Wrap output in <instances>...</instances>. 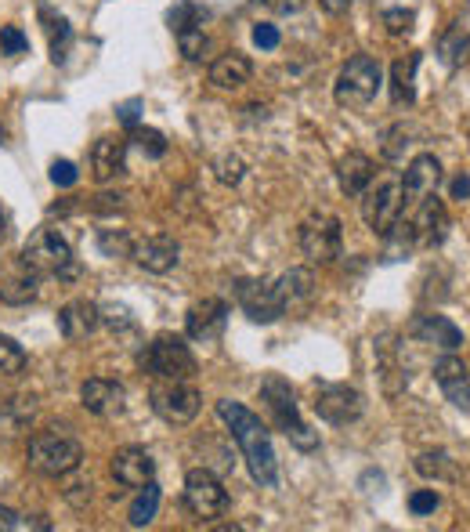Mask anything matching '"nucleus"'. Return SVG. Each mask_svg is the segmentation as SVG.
<instances>
[{"label": "nucleus", "mask_w": 470, "mask_h": 532, "mask_svg": "<svg viewBox=\"0 0 470 532\" xmlns=\"http://www.w3.org/2000/svg\"><path fill=\"white\" fill-rule=\"evenodd\" d=\"M217 417L225 420L228 431H232L235 446L243 453L254 482L264 485V489H272L279 482V460H275L272 431L264 428V420L257 417L254 409H246L243 402H232V399L217 402Z\"/></svg>", "instance_id": "1"}, {"label": "nucleus", "mask_w": 470, "mask_h": 532, "mask_svg": "<svg viewBox=\"0 0 470 532\" xmlns=\"http://www.w3.org/2000/svg\"><path fill=\"white\" fill-rule=\"evenodd\" d=\"M261 399H264V406H268V417H272V424L282 431V435L290 438V442L301 449V453L319 449V431H311L308 424H304L301 406H297V395H293L290 380H282L279 373L264 377Z\"/></svg>", "instance_id": "2"}, {"label": "nucleus", "mask_w": 470, "mask_h": 532, "mask_svg": "<svg viewBox=\"0 0 470 532\" xmlns=\"http://www.w3.org/2000/svg\"><path fill=\"white\" fill-rule=\"evenodd\" d=\"M22 265L33 276H58V279H76L80 265H76L73 247L58 228H37L22 247Z\"/></svg>", "instance_id": "3"}, {"label": "nucleus", "mask_w": 470, "mask_h": 532, "mask_svg": "<svg viewBox=\"0 0 470 532\" xmlns=\"http://www.w3.org/2000/svg\"><path fill=\"white\" fill-rule=\"evenodd\" d=\"M380 87H384V66L373 55H351L340 69L333 95L344 109H366L380 95Z\"/></svg>", "instance_id": "4"}, {"label": "nucleus", "mask_w": 470, "mask_h": 532, "mask_svg": "<svg viewBox=\"0 0 470 532\" xmlns=\"http://www.w3.org/2000/svg\"><path fill=\"white\" fill-rule=\"evenodd\" d=\"M84 464V446L69 435H33L29 438V467L47 478H66Z\"/></svg>", "instance_id": "5"}, {"label": "nucleus", "mask_w": 470, "mask_h": 532, "mask_svg": "<svg viewBox=\"0 0 470 532\" xmlns=\"http://www.w3.org/2000/svg\"><path fill=\"white\" fill-rule=\"evenodd\" d=\"M141 366L160 380H192L196 377V355H192L185 337H174V333H160V337L141 352Z\"/></svg>", "instance_id": "6"}, {"label": "nucleus", "mask_w": 470, "mask_h": 532, "mask_svg": "<svg viewBox=\"0 0 470 532\" xmlns=\"http://www.w3.org/2000/svg\"><path fill=\"white\" fill-rule=\"evenodd\" d=\"M402 210H405L402 178H384L362 192V221L373 228L376 236L384 239L391 236L402 225Z\"/></svg>", "instance_id": "7"}, {"label": "nucleus", "mask_w": 470, "mask_h": 532, "mask_svg": "<svg viewBox=\"0 0 470 532\" xmlns=\"http://www.w3.org/2000/svg\"><path fill=\"white\" fill-rule=\"evenodd\" d=\"M149 399H152V409H156V417H163L174 428L192 424L199 406H203V395L188 380H163V384H156L149 391Z\"/></svg>", "instance_id": "8"}, {"label": "nucleus", "mask_w": 470, "mask_h": 532, "mask_svg": "<svg viewBox=\"0 0 470 532\" xmlns=\"http://www.w3.org/2000/svg\"><path fill=\"white\" fill-rule=\"evenodd\" d=\"M340 243H344V232H340V221L326 210L319 214H308L301 225V250L311 265H333L340 257Z\"/></svg>", "instance_id": "9"}, {"label": "nucleus", "mask_w": 470, "mask_h": 532, "mask_svg": "<svg viewBox=\"0 0 470 532\" xmlns=\"http://www.w3.org/2000/svg\"><path fill=\"white\" fill-rule=\"evenodd\" d=\"M232 294L250 323H275L286 315V304H282L275 283H268V279H235Z\"/></svg>", "instance_id": "10"}, {"label": "nucleus", "mask_w": 470, "mask_h": 532, "mask_svg": "<svg viewBox=\"0 0 470 532\" xmlns=\"http://www.w3.org/2000/svg\"><path fill=\"white\" fill-rule=\"evenodd\" d=\"M311 406H315L319 420H326V424H333V428L355 424V420L366 413V399H362V391L348 388V384H319Z\"/></svg>", "instance_id": "11"}, {"label": "nucleus", "mask_w": 470, "mask_h": 532, "mask_svg": "<svg viewBox=\"0 0 470 532\" xmlns=\"http://www.w3.org/2000/svg\"><path fill=\"white\" fill-rule=\"evenodd\" d=\"M185 507L196 518H217L228 507V489L210 475L207 467H196L185 475Z\"/></svg>", "instance_id": "12"}, {"label": "nucleus", "mask_w": 470, "mask_h": 532, "mask_svg": "<svg viewBox=\"0 0 470 532\" xmlns=\"http://www.w3.org/2000/svg\"><path fill=\"white\" fill-rule=\"evenodd\" d=\"M438 185H442V163H438V156H434V152H420V156H413L409 167H405V174H402L405 203H413L416 207L420 200L434 196Z\"/></svg>", "instance_id": "13"}, {"label": "nucleus", "mask_w": 470, "mask_h": 532, "mask_svg": "<svg viewBox=\"0 0 470 532\" xmlns=\"http://www.w3.org/2000/svg\"><path fill=\"white\" fill-rule=\"evenodd\" d=\"M131 257L138 261L145 272H152V276H167V272H174L181 261V247L178 239L167 236V232H156V236H145L134 243Z\"/></svg>", "instance_id": "14"}, {"label": "nucleus", "mask_w": 470, "mask_h": 532, "mask_svg": "<svg viewBox=\"0 0 470 532\" xmlns=\"http://www.w3.org/2000/svg\"><path fill=\"white\" fill-rule=\"evenodd\" d=\"M228 326V304L221 297H203L185 315V333L192 341H217Z\"/></svg>", "instance_id": "15"}, {"label": "nucleus", "mask_w": 470, "mask_h": 532, "mask_svg": "<svg viewBox=\"0 0 470 532\" xmlns=\"http://www.w3.org/2000/svg\"><path fill=\"white\" fill-rule=\"evenodd\" d=\"M413 236L420 247H442L445 236H449V210L438 196H427V200L416 203V214L409 221Z\"/></svg>", "instance_id": "16"}, {"label": "nucleus", "mask_w": 470, "mask_h": 532, "mask_svg": "<svg viewBox=\"0 0 470 532\" xmlns=\"http://www.w3.org/2000/svg\"><path fill=\"white\" fill-rule=\"evenodd\" d=\"M409 337L420 344H431V348H442V352H456L463 344V330L445 315H416L413 323L405 326Z\"/></svg>", "instance_id": "17"}, {"label": "nucleus", "mask_w": 470, "mask_h": 532, "mask_svg": "<svg viewBox=\"0 0 470 532\" xmlns=\"http://www.w3.org/2000/svg\"><path fill=\"white\" fill-rule=\"evenodd\" d=\"M123 399H127L123 384L105 377L84 380V388H80V402H84V409L94 413V417H116V413H123Z\"/></svg>", "instance_id": "18"}, {"label": "nucleus", "mask_w": 470, "mask_h": 532, "mask_svg": "<svg viewBox=\"0 0 470 532\" xmlns=\"http://www.w3.org/2000/svg\"><path fill=\"white\" fill-rule=\"evenodd\" d=\"M156 475V460L149 456V449L127 446L113 456V478L127 489H141L145 482H152Z\"/></svg>", "instance_id": "19"}, {"label": "nucleus", "mask_w": 470, "mask_h": 532, "mask_svg": "<svg viewBox=\"0 0 470 532\" xmlns=\"http://www.w3.org/2000/svg\"><path fill=\"white\" fill-rule=\"evenodd\" d=\"M98 326H102L98 304L87 301V297H76V301H69L66 308L58 312V330H62L66 341H84V337H91Z\"/></svg>", "instance_id": "20"}, {"label": "nucleus", "mask_w": 470, "mask_h": 532, "mask_svg": "<svg viewBox=\"0 0 470 532\" xmlns=\"http://www.w3.org/2000/svg\"><path fill=\"white\" fill-rule=\"evenodd\" d=\"M434 380L442 384V391L449 395L452 406L467 409L470 406V373H467V362L460 355H442V359L434 362Z\"/></svg>", "instance_id": "21"}, {"label": "nucleus", "mask_w": 470, "mask_h": 532, "mask_svg": "<svg viewBox=\"0 0 470 532\" xmlns=\"http://www.w3.org/2000/svg\"><path fill=\"white\" fill-rule=\"evenodd\" d=\"M127 171V142L123 138H98L91 145V178L98 185L120 178Z\"/></svg>", "instance_id": "22"}, {"label": "nucleus", "mask_w": 470, "mask_h": 532, "mask_svg": "<svg viewBox=\"0 0 470 532\" xmlns=\"http://www.w3.org/2000/svg\"><path fill=\"white\" fill-rule=\"evenodd\" d=\"M250 76H254V62L243 51H228L210 62V84L221 91H239L243 84H250Z\"/></svg>", "instance_id": "23"}, {"label": "nucleus", "mask_w": 470, "mask_h": 532, "mask_svg": "<svg viewBox=\"0 0 470 532\" xmlns=\"http://www.w3.org/2000/svg\"><path fill=\"white\" fill-rule=\"evenodd\" d=\"M376 178V163L369 160L366 152H348L337 160V181L348 196H362Z\"/></svg>", "instance_id": "24"}, {"label": "nucleus", "mask_w": 470, "mask_h": 532, "mask_svg": "<svg viewBox=\"0 0 470 532\" xmlns=\"http://www.w3.org/2000/svg\"><path fill=\"white\" fill-rule=\"evenodd\" d=\"M416 69H420V55H402L391 66V98L395 105H413L416 102Z\"/></svg>", "instance_id": "25"}, {"label": "nucleus", "mask_w": 470, "mask_h": 532, "mask_svg": "<svg viewBox=\"0 0 470 532\" xmlns=\"http://www.w3.org/2000/svg\"><path fill=\"white\" fill-rule=\"evenodd\" d=\"M376 373H380L384 391L391 395V399H398V395L405 391V370H402V362H398L395 344H387V337L376 344Z\"/></svg>", "instance_id": "26"}, {"label": "nucleus", "mask_w": 470, "mask_h": 532, "mask_svg": "<svg viewBox=\"0 0 470 532\" xmlns=\"http://www.w3.org/2000/svg\"><path fill=\"white\" fill-rule=\"evenodd\" d=\"M275 290H279L282 304L293 308V304L311 301V294H315V276H311V268H290L286 276H279Z\"/></svg>", "instance_id": "27"}, {"label": "nucleus", "mask_w": 470, "mask_h": 532, "mask_svg": "<svg viewBox=\"0 0 470 532\" xmlns=\"http://www.w3.org/2000/svg\"><path fill=\"white\" fill-rule=\"evenodd\" d=\"M416 475L420 478H431V482H456L460 478V467L452 460L445 449H434V453H420L413 460Z\"/></svg>", "instance_id": "28"}, {"label": "nucleus", "mask_w": 470, "mask_h": 532, "mask_svg": "<svg viewBox=\"0 0 470 532\" xmlns=\"http://www.w3.org/2000/svg\"><path fill=\"white\" fill-rule=\"evenodd\" d=\"M160 504H163L160 485H156V482H145V485H141L138 500L131 504V514H127L131 529H145V525L156 522V514H160Z\"/></svg>", "instance_id": "29"}, {"label": "nucleus", "mask_w": 470, "mask_h": 532, "mask_svg": "<svg viewBox=\"0 0 470 532\" xmlns=\"http://www.w3.org/2000/svg\"><path fill=\"white\" fill-rule=\"evenodd\" d=\"M438 51H442L445 66H456V62H463V58L470 55V19L452 22L449 33L438 40Z\"/></svg>", "instance_id": "30"}, {"label": "nucleus", "mask_w": 470, "mask_h": 532, "mask_svg": "<svg viewBox=\"0 0 470 532\" xmlns=\"http://www.w3.org/2000/svg\"><path fill=\"white\" fill-rule=\"evenodd\" d=\"M40 15L47 19V37H51V62H66L69 55V44H73V26H69L62 15H51L47 4H40Z\"/></svg>", "instance_id": "31"}, {"label": "nucleus", "mask_w": 470, "mask_h": 532, "mask_svg": "<svg viewBox=\"0 0 470 532\" xmlns=\"http://www.w3.org/2000/svg\"><path fill=\"white\" fill-rule=\"evenodd\" d=\"M102 257H131L134 250V239L127 228H98V236H94Z\"/></svg>", "instance_id": "32"}, {"label": "nucleus", "mask_w": 470, "mask_h": 532, "mask_svg": "<svg viewBox=\"0 0 470 532\" xmlns=\"http://www.w3.org/2000/svg\"><path fill=\"white\" fill-rule=\"evenodd\" d=\"M174 37H178V48L188 62H203V58H207L210 40H207V33H203V26H185V29H178Z\"/></svg>", "instance_id": "33"}, {"label": "nucleus", "mask_w": 470, "mask_h": 532, "mask_svg": "<svg viewBox=\"0 0 470 532\" xmlns=\"http://www.w3.org/2000/svg\"><path fill=\"white\" fill-rule=\"evenodd\" d=\"M0 301H4V304L37 301V279H33V276H11L8 283H0Z\"/></svg>", "instance_id": "34"}, {"label": "nucleus", "mask_w": 470, "mask_h": 532, "mask_svg": "<svg viewBox=\"0 0 470 532\" xmlns=\"http://www.w3.org/2000/svg\"><path fill=\"white\" fill-rule=\"evenodd\" d=\"M0 529H4V532H29V529L47 532V529H51V522H47L44 514H33V518H26V514H15V511H8V507H0Z\"/></svg>", "instance_id": "35"}, {"label": "nucleus", "mask_w": 470, "mask_h": 532, "mask_svg": "<svg viewBox=\"0 0 470 532\" xmlns=\"http://www.w3.org/2000/svg\"><path fill=\"white\" fill-rule=\"evenodd\" d=\"M131 138L138 142V149L145 152V156H152V160H160V156H167V138H163L156 127H131Z\"/></svg>", "instance_id": "36"}, {"label": "nucleus", "mask_w": 470, "mask_h": 532, "mask_svg": "<svg viewBox=\"0 0 470 532\" xmlns=\"http://www.w3.org/2000/svg\"><path fill=\"white\" fill-rule=\"evenodd\" d=\"M22 370H26V352H22V344H15L11 337L0 333V373L15 377V373H22Z\"/></svg>", "instance_id": "37"}, {"label": "nucleus", "mask_w": 470, "mask_h": 532, "mask_svg": "<svg viewBox=\"0 0 470 532\" xmlns=\"http://www.w3.org/2000/svg\"><path fill=\"white\" fill-rule=\"evenodd\" d=\"M98 315H102V323L109 326L113 333L134 330V315H131L127 304H105V308H98Z\"/></svg>", "instance_id": "38"}, {"label": "nucleus", "mask_w": 470, "mask_h": 532, "mask_svg": "<svg viewBox=\"0 0 470 532\" xmlns=\"http://www.w3.org/2000/svg\"><path fill=\"white\" fill-rule=\"evenodd\" d=\"M87 210H91V214H102V218H113V214H123V210H127V196H120V192H98V196L87 203Z\"/></svg>", "instance_id": "39"}, {"label": "nucleus", "mask_w": 470, "mask_h": 532, "mask_svg": "<svg viewBox=\"0 0 470 532\" xmlns=\"http://www.w3.org/2000/svg\"><path fill=\"white\" fill-rule=\"evenodd\" d=\"M203 19H207V11L185 0V4H178V8L170 11V29L178 33V29H185V26H203Z\"/></svg>", "instance_id": "40"}, {"label": "nucleus", "mask_w": 470, "mask_h": 532, "mask_svg": "<svg viewBox=\"0 0 470 532\" xmlns=\"http://www.w3.org/2000/svg\"><path fill=\"white\" fill-rule=\"evenodd\" d=\"M0 51L4 55H26L29 51V40L19 26H0Z\"/></svg>", "instance_id": "41"}, {"label": "nucleus", "mask_w": 470, "mask_h": 532, "mask_svg": "<svg viewBox=\"0 0 470 532\" xmlns=\"http://www.w3.org/2000/svg\"><path fill=\"white\" fill-rule=\"evenodd\" d=\"M384 26L391 37H405V33H413V11H384Z\"/></svg>", "instance_id": "42"}, {"label": "nucleus", "mask_w": 470, "mask_h": 532, "mask_svg": "<svg viewBox=\"0 0 470 532\" xmlns=\"http://www.w3.org/2000/svg\"><path fill=\"white\" fill-rule=\"evenodd\" d=\"M438 504H442V500H438V493H434V489H416V493L409 496V511H413L416 518H423V514H434V511H438Z\"/></svg>", "instance_id": "43"}, {"label": "nucleus", "mask_w": 470, "mask_h": 532, "mask_svg": "<svg viewBox=\"0 0 470 532\" xmlns=\"http://www.w3.org/2000/svg\"><path fill=\"white\" fill-rule=\"evenodd\" d=\"M51 181H55L58 189H73L76 181H80V171H76V163L55 160V163H51Z\"/></svg>", "instance_id": "44"}, {"label": "nucleus", "mask_w": 470, "mask_h": 532, "mask_svg": "<svg viewBox=\"0 0 470 532\" xmlns=\"http://www.w3.org/2000/svg\"><path fill=\"white\" fill-rule=\"evenodd\" d=\"M217 178L225 181V185H239V181H243V160H239V156H225V160H217Z\"/></svg>", "instance_id": "45"}, {"label": "nucleus", "mask_w": 470, "mask_h": 532, "mask_svg": "<svg viewBox=\"0 0 470 532\" xmlns=\"http://www.w3.org/2000/svg\"><path fill=\"white\" fill-rule=\"evenodd\" d=\"M405 145H409V131L402 124L395 131H387V145H384V156L387 160H402L405 156Z\"/></svg>", "instance_id": "46"}, {"label": "nucleus", "mask_w": 470, "mask_h": 532, "mask_svg": "<svg viewBox=\"0 0 470 532\" xmlns=\"http://www.w3.org/2000/svg\"><path fill=\"white\" fill-rule=\"evenodd\" d=\"M279 26H272V22H257L254 26V44L261 51H275L279 48Z\"/></svg>", "instance_id": "47"}, {"label": "nucleus", "mask_w": 470, "mask_h": 532, "mask_svg": "<svg viewBox=\"0 0 470 532\" xmlns=\"http://www.w3.org/2000/svg\"><path fill=\"white\" fill-rule=\"evenodd\" d=\"M138 113H141V102L138 98H131V102H123L120 109H116V116H120V124L131 131V127H138Z\"/></svg>", "instance_id": "48"}, {"label": "nucleus", "mask_w": 470, "mask_h": 532, "mask_svg": "<svg viewBox=\"0 0 470 532\" xmlns=\"http://www.w3.org/2000/svg\"><path fill=\"white\" fill-rule=\"evenodd\" d=\"M261 4H268V8L279 11V15H297V11L304 8V0H261Z\"/></svg>", "instance_id": "49"}, {"label": "nucleus", "mask_w": 470, "mask_h": 532, "mask_svg": "<svg viewBox=\"0 0 470 532\" xmlns=\"http://www.w3.org/2000/svg\"><path fill=\"white\" fill-rule=\"evenodd\" d=\"M470 196V178L467 174H456L452 178V200H467Z\"/></svg>", "instance_id": "50"}, {"label": "nucleus", "mask_w": 470, "mask_h": 532, "mask_svg": "<svg viewBox=\"0 0 470 532\" xmlns=\"http://www.w3.org/2000/svg\"><path fill=\"white\" fill-rule=\"evenodd\" d=\"M348 4L351 0H319V8L326 11V15H333V19H337V15H348Z\"/></svg>", "instance_id": "51"}, {"label": "nucleus", "mask_w": 470, "mask_h": 532, "mask_svg": "<svg viewBox=\"0 0 470 532\" xmlns=\"http://www.w3.org/2000/svg\"><path fill=\"white\" fill-rule=\"evenodd\" d=\"M4 232H8V221H4V214H0V239H4Z\"/></svg>", "instance_id": "52"}, {"label": "nucleus", "mask_w": 470, "mask_h": 532, "mask_svg": "<svg viewBox=\"0 0 470 532\" xmlns=\"http://www.w3.org/2000/svg\"><path fill=\"white\" fill-rule=\"evenodd\" d=\"M4 138H8V131H4V127H0V145H4Z\"/></svg>", "instance_id": "53"}]
</instances>
